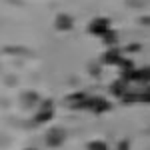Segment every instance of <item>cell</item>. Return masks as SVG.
Wrapping results in <instances>:
<instances>
[{
	"mask_svg": "<svg viewBox=\"0 0 150 150\" xmlns=\"http://www.w3.org/2000/svg\"><path fill=\"white\" fill-rule=\"evenodd\" d=\"M110 30H112L110 20L104 18V16H96V18H92V22L88 24V32H90L92 36H96V38H100V40H102Z\"/></svg>",
	"mask_w": 150,
	"mask_h": 150,
	"instance_id": "obj_1",
	"label": "cell"
},
{
	"mask_svg": "<svg viewBox=\"0 0 150 150\" xmlns=\"http://www.w3.org/2000/svg\"><path fill=\"white\" fill-rule=\"evenodd\" d=\"M90 96L92 94H88V92H72L64 98V104L70 110H86V104L90 100Z\"/></svg>",
	"mask_w": 150,
	"mask_h": 150,
	"instance_id": "obj_2",
	"label": "cell"
},
{
	"mask_svg": "<svg viewBox=\"0 0 150 150\" xmlns=\"http://www.w3.org/2000/svg\"><path fill=\"white\" fill-rule=\"evenodd\" d=\"M52 118H54V102L52 100H44V102L38 106V110H36L34 122L36 124H46Z\"/></svg>",
	"mask_w": 150,
	"mask_h": 150,
	"instance_id": "obj_3",
	"label": "cell"
},
{
	"mask_svg": "<svg viewBox=\"0 0 150 150\" xmlns=\"http://www.w3.org/2000/svg\"><path fill=\"white\" fill-rule=\"evenodd\" d=\"M66 136H68V134H66V130H64L62 126H52L46 132L44 140H46V144L50 146V148H58V146H62V144H64Z\"/></svg>",
	"mask_w": 150,
	"mask_h": 150,
	"instance_id": "obj_4",
	"label": "cell"
},
{
	"mask_svg": "<svg viewBox=\"0 0 150 150\" xmlns=\"http://www.w3.org/2000/svg\"><path fill=\"white\" fill-rule=\"evenodd\" d=\"M110 106H112V104L108 102L104 96H90V100L86 104V110L92 112V114H104V112L110 110Z\"/></svg>",
	"mask_w": 150,
	"mask_h": 150,
	"instance_id": "obj_5",
	"label": "cell"
},
{
	"mask_svg": "<svg viewBox=\"0 0 150 150\" xmlns=\"http://www.w3.org/2000/svg\"><path fill=\"white\" fill-rule=\"evenodd\" d=\"M54 28L58 32H68L74 28V18L70 14H58L56 20H54Z\"/></svg>",
	"mask_w": 150,
	"mask_h": 150,
	"instance_id": "obj_6",
	"label": "cell"
},
{
	"mask_svg": "<svg viewBox=\"0 0 150 150\" xmlns=\"http://www.w3.org/2000/svg\"><path fill=\"white\" fill-rule=\"evenodd\" d=\"M128 84L130 82L126 80V78H120V80H116L110 84V92L114 94V96H118V98H124L128 94Z\"/></svg>",
	"mask_w": 150,
	"mask_h": 150,
	"instance_id": "obj_7",
	"label": "cell"
},
{
	"mask_svg": "<svg viewBox=\"0 0 150 150\" xmlns=\"http://www.w3.org/2000/svg\"><path fill=\"white\" fill-rule=\"evenodd\" d=\"M86 150H110V148H108V144L104 140H90L86 144Z\"/></svg>",
	"mask_w": 150,
	"mask_h": 150,
	"instance_id": "obj_8",
	"label": "cell"
},
{
	"mask_svg": "<svg viewBox=\"0 0 150 150\" xmlns=\"http://www.w3.org/2000/svg\"><path fill=\"white\" fill-rule=\"evenodd\" d=\"M118 150H130V146H128V140H122V142H120V146H118Z\"/></svg>",
	"mask_w": 150,
	"mask_h": 150,
	"instance_id": "obj_9",
	"label": "cell"
},
{
	"mask_svg": "<svg viewBox=\"0 0 150 150\" xmlns=\"http://www.w3.org/2000/svg\"><path fill=\"white\" fill-rule=\"evenodd\" d=\"M26 150H34V148H26Z\"/></svg>",
	"mask_w": 150,
	"mask_h": 150,
	"instance_id": "obj_10",
	"label": "cell"
}]
</instances>
